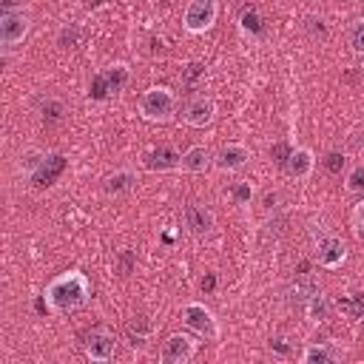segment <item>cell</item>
Returning <instances> with one entry per match:
<instances>
[{"mask_svg": "<svg viewBox=\"0 0 364 364\" xmlns=\"http://www.w3.org/2000/svg\"><path fill=\"white\" fill-rule=\"evenodd\" d=\"M324 168H327L330 173H336V176H338V173L347 168V156H344V154H338V151H330V154L324 156Z\"/></svg>", "mask_w": 364, "mask_h": 364, "instance_id": "cell-26", "label": "cell"}, {"mask_svg": "<svg viewBox=\"0 0 364 364\" xmlns=\"http://www.w3.org/2000/svg\"><path fill=\"white\" fill-rule=\"evenodd\" d=\"M338 358H341V350L333 341H316V344H307L299 353L301 364H336Z\"/></svg>", "mask_w": 364, "mask_h": 364, "instance_id": "cell-14", "label": "cell"}, {"mask_svg": "<svg viewBox=\"0 0 364 364\" xmlns=\"http://www.w3.org/2000/svg\"><path fill=\"white\" fill-rule=\"evenodd\" d=\"M105 82H108V91L111 94H117V91H122L125 85H128V80H131V74H128V68L122 65V63H117V65H111V68H105Z\"/></svg>", "mask_w": 364, "mask_h": 364, "instance_id": "cell-21", "label": "cell"}, {"mask_svg": "<svg viewBox=\"0 0 364 364\" xmlns=\"http://www.w3.org/2000/svg\"><path fill=\"white\" fill-rule=\"evenodd\" d=\"M134 182H136V176L131 173V171H114V173H108L105 179H102V188H105V193H125V191H131L134 188Z\"/></svg>", "mask_w": 364, "mask_h": 364, "instance_id": "cell-20", "label": "cell"}, {"mask_svg": "<svg viewBox=\"0 0 364 364\" xmlns=\"http://www.w3.org/2000/svg\"><path fill=\"white\" fill-rule=\"evenodd\" d=\"M344 188L347 193H355V196H364V165H353L344 176Z\"/></svg>", "mask_w": 364, "mask_h": 364, "instance_id": "cell-22", "label": "cell"}, {"mask_svg": "<svg viewBox=\"0 0 364 364\" xmlns=\"http://www.w3.org/2000/svg\"><path fill=\"white\" fill-rule=\"evenodd\" d=\"M350 48H353V54L364 57V20H358V23L350 28Z\"/></svg>", "mask_w": 364, "mask_h": 364, "instance_id": "cell-25", "label": "cell"}, {"mask_svg": "<svg viewBox=\"0 0 364 364\" xmlns=\"http://www.w3.org/2000/svg\"><path fill=\"white\" fill-rule=\"evenodd\" d=\"M176 105H179L176 91L168 85H151L136 100V111L145 122H168L176 114Z\"/></svg>", "mask_w": 364, "mask_h": 364, "instance_id": "cell-2", "label": "cell"}, {"mask_svg": "<svg viewBox=\"0 0 364 364\" xmlns=\"http://www.w3.org/2000/svg\"><path fill=\"white\" fill-rule=\"evenodd\" d=\"M247 159H250L247 145H242V142H228V145H222V148L213 154V168H219V171H225V173H233V171H242V168L247 165Z\"/></svg>", "mask_w": 364, "mask_h": 364, "instance_id": "cell-11", "label": "cell"}, {"mask_svg": "<svg viewBox=\"0 0 364 364\" xmlns=\"http://www.w3.org/2000/svg\"><path fill=\"white\" fill-rule=\"evenodd\" d=\"M239 31H242V34H247V37H259V34L264 31V20H262L259 9L247 6V9H242V11H239Z\"/></svg>", "mask_w": 364, "mask_h": 364, "instance_id": "cell-19", "label": "cell"}, {"mask_svg": "<svg viewBox=\"0 0 364 364\" xmlns=\"http://www.w3.org/2000/svg\"><path fill=\"white\" fill-rule=\"evenodd\" d=\"M85 6H88V9H97V6H100V0H85Z\"/></svg>", "mask_w": 364, "mask_h": 364, "instance_id": "cell-29", "label": "cell"}, {"mask_svg": "<svg viewBox=\"0 0 364 364\" xmlns=\"http://www.w3.org/2000/svg\"><path fill=\"white\" fill-rule=\"evenodd\" d=\"M82 353H85L91 361L105 364V361H111L114 353H117V336H114L105 324H97V327L85 330V336H82Z\"/></svg>", "mask_w": 364, "mask_h": 364, "instance_id": "cell-5", "label": "cell"}, {"mask_svg": "<svg viewBox=\"0 0 364 364\" xmlns=\"http://www.w3.org/2000/svg\"><path fill=\"white\" fill-rule=\"evenodd\" d=\"M77 40H80V31H77V26H74V23L63 26V28H60V34H57V46H60V48H74V46H77Z\"/></svg>", "mask_w": 364, "mask_h": 364, "instance_id": "cell-24", "label": "cell"}, {"mask_svg": "<svg viewBox=\"0 0 364 364\" xmlns=\"http://www.w3.org/2000/svg\"><path fill=\"white\" fill-rule=\"evenodd\" d=\"M28 34V14L23 9H3L0 11V43L3 48H11L23 43Z\"/></svg>", "mask_w": 364, "mask_h": 364, "instance_id": "cell-7", "label": "cell"}, {"mask_svg": "<svg viewBox=\"0 0 364 364\" xmlns=\"http://www.w3.org/2000/svg\"><path fill=\"white\" fill-rule=\"evenodd\" d=\"M182 324L191 333H196L199 338H205V341H216L219 338V321H216L213 310L205 307L202 301H188L182 307Z\"/></svg>", "mask_w": 364, "mask_h": 364, "instance_id": "cell-3", "label": "cell"}, {"mask_svg": "<svg viewBox=\"0 0 364 364\" xmlns=\"http://www.w3.org/2000/svg\"><path fill=\"white\" fill-rule=\"evenodd\" d=\"M185 225H188V233L193 239H208L216 228V216L210 208H205L199 202H188L185 205Z\"/></svg>", "mask_w": 364, "mask_h": 364, "instance_id": "cell-9", "label": "cell"}, {"mask_svg": "<svg viewBox=\"0 0 364 364\" xmlns=\"http://www.w3.org/2000/svg\"><path fill=\"white\" fill-rule=\"evenodd\" d=\"M213 117H216V102H213V97H208V94H193V97L182 105V119H185V125H191V128H205V125L213 122Z\"/></svg>", "mask_w": 364, "mask_h": 364, "instance_id": "cell-8", "label": "cell"}, {"mask_svg": "<svg viewBox=\"0 0 364 364\" xmlns=\"http://www.w3.org/2000/svg\"><path fill=\"white\" fill-rule=\"evenodd\" d=\"M142 165H145V171H154V173L176 171L182 165V154L173 145H154L142 154Z\"/></svg>", "mask_w": 364, "mask_h": 364, "instance_id": "cell-10", "label": "cell"}, {"mask_svg": "<svg viewBox=\"0 0 364 364\" xmlns=\"http://www.w3.org/2000/svg\"><path fill=\"white\" fill-rule=\"evenodd\" d=\"M282 168H284L287 176H293V179H307V176L313 173V168H316V156H313L310 148L296 145V148L287 151V159H284Z\"/></svg>", "mask_w": 364, "mask_h": 364, "instance_id": "cell-13", "label": "cell"}, {"mask_svg": "<svg viewBox=\"0 0 364 364\" xmlns=\"http://www.w3.org/2000/svg\"><path fill=\"white\" fill-rule=\"evenodd\" d=\"M344 259H347V247H344V242L338 236L318 239V245H316V262H318V267L336 270V267L344 264Z\"/></svg>", "mask_w": 364, "mask_h": 364, "instance_id": "cell-12", "label": "cell"}, {"mask_svg": "<svg viewBox=\"0 0 364 364\" xmlns=\"http://www.w3.org/2000/svg\"><path fill=\"white\" fill-rule=\"evenodd\" d=\"M91 100H105L111 91H108V82H105V77L100 74V77H94V82H91Z\"/></svg>", "mask_w": 364, "mask_h": 364, "instance_id": "cell-28", "label": "cell"}, {"mask_svg": "<svg viewBox=\"0 0 364 364\" xmlns=\"http://www.w3.org/2000/svg\"><path fill=\"white\" fill-rule=\"evenodd\" d=\"M63 165H65V159L60 156V154H48L46 156V162L31 173V182L37 185V188H43V185H51V179L63 171Z\"/></svg>", "mask_w": 364, "mask_h": 364, "instance_id": "cell-18", "label": "cell"}, {"mask_svg": "<svg viewBox=\"0 0 364 364\" xmlns=\"http://www.w3.org/2000/svg\"><path fill=\"white\" fill-rule=\"evenodd\" d=\"M213 165V151L208 145H191L182 151V171L188 173H205L208 168Z\"/></svg>", "mask_w": 364, "mask_h": 364, "instance_id": "cell-15", "label": "cell"}, {"mask_svg": "<svg viewBox=\"0 0 364 364\" xmlns=\"http://www.w3.org/2000/svg\"><path fill=\"white\" fill-rule=\"evenodd\" d=\"M353 233H355V239L364 242V199L353 208Z\"/></svg>", "mask_w": 364, "mask_h": 364, "instance_id": "cell-27", "label": "cell"}, {"mask_svg": "<svg viewBox=\"0 0 364 364\" xmlns=\"http://www.w3.org/2000/svg\"><path fill=\"white\" fill-rule=\"evenodd\" d=\"M125 338H128V347H131V350H145V347H148V338H151V321H148L145 316L128 318V324H125Z\"/></svg>", "mask_w": 364, "mask_h": 364, "instance_id": "cell-16", "label": "cell"}, {"mask_svg": "<svg viewBox=\"0 0 364 364\" xmlns=\"http://www.w3.org/2000/svg\"><path fill=\"white\" fill-rule=\"evenodd\" d=\"M88 299H91V284H88L85 273H80V270L57 273L46 284V290H43L46 310L48 313H57V316H65V313L80 310Z\"/></svg>", "mask_w": 364, "mask_h": 364, "instance_id": "cell-1", "label": "cell"}, {"mask_svg": "<svg viewBox=\"0 0 364 364\" xmlns=\"http://www.w3.org/2000/svg\"><path fill=\"white\" fill-rule=\"evenodd\" d=\"M46 156H48V154H43V151H28L26 156H20V171L31 176V173L46 162Z\"/></svg>", "mask_w": 364, "mask_h": 364, "instance_id": "cell-23", "label": "cell"}, {"mask_svg": "<svg viewBox=\"0 0 364 364\" xmlns=\"http://www.w3.org/2000/svg\"><path fill=\"white\" fill-rule=\"evenodd\" d=\"M304 316H307L310 321H316V324L327 321V318L333 316V301H330V296L321 293V290H316V293L304 301Z\"/></svg>", "mask_w": 364, "mask_h": 364, "instance_id": "cell-17", "label": "cell"}, {"mask_svg": "<svg viewBox=\"0 0 364 364\" xmlns=\"http://www.w3.org/2000/svg\"><path fill=\"white\" fill-rule=\"evenodd\" d=\"M216 17H219V3L216 0H191L185 14H182V26L191 34H205V31L213 28Z\"/></svg>", "mask_w": 364, "mask_h": 364, "instance_id": "cell-6", "label": "cell"}, {"mask_svg": "<svg viewBox=\"0 0 364 364\" xmlns=\"http://www.w3.org/2000/svg\"><path fill=\"white\" fill-rule=\"evenodd\" d=\"M199 350V336L196 333H171L162 341L159 361L162 364H188Z\"/></svg>", "mask_w": 364, "mask_h": 364, "instance_id": "cell-4", "label": "cell"}]
</instances>
